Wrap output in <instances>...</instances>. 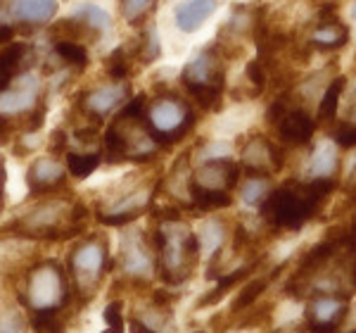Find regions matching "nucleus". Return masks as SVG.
Returning a JSON list of instances; mask_svg holds the SVG:
<instances>
[{
	"instance_id": "9b49d317",
	"label": "nucleus",
	"mask_w": 356,
	"mask_h": 333,
	"mask_svg": "<svg viewBox=\"0 0 356 333\" xmlns=\"http://www.w3.org/2000/svg\"><path fill=\"white\" fill-rule=\"evenodd\" d=\"M67 179V171L60 162L50 157L36 160L26 171V183L31 188V195H43V193H53L57 186H62Z\"/></svg>"
},
{
	"instance_id": "ddd939ff",
	"label": "nucleus",
	"mask_w": 356,
	"mask_h": 333,
	"mask_svg": "<svg viewBox=\"0 0 356 333\" xmlns=\"http://www.w3.org/2000/svg\"><path fill=\"white\" fill-rule=\"evenodd\" d=\"M223 72L219 67V57L214 55V48L204 50L200 57H195L191 65L183 70V84H211L223 86Z\"/></svg>"
},
{
	"instance_id": "7c9ffc66",
	"label": "nucleus",
	"mask_w": 356,
	"mask_h": 333,
	"mask_svg": "<svg viewBox=\"0 0 356 333\" xmlns=\"http://www.w3.org/2000/svg\"><path fill=\"white\" fill-rule=\"evenodd\" d=\"M268 193H271V188H268V176H247V181L243 186V200L247 205H261Z\"/></svg>"
},
{
	"instance_id": "e433bc0d",
	"label": "nucleus",
	"mask_w": 356,
	"mask_h": 333,
	"mask_svg": "<svg viewBox=\"0 0 356 333\" xmlns=\"http://www.w3.org/2000/svg\"><path fill=\"white\" fill-rule=\"evenodd\" d=\"M105 324L110 326L107 333H124V317H122V302H110L105 307Z\"/></svg>"
},
{
	"instance_id": "f03ea898",
	"label": "nucleus",
	"mask_w": 356,
	"mask_h": 333,
	"mask_svg": "<svg viewBox=\"0 0 356 333\" xmlns=\"http://www.w3.org/2000/svg\"><path fill=\"white\" fill-rule=\"evenodd\" d=\"M154 243L162 255V279L164 284L178 286L193 274V264L200 255L197 236L183 229L178 222H166L154 233Z\"/></svg>"
},
{
	"instance_id": "f257e3e1",
	"label": "nucleus",
	"mask_w": 356,
	"mask_h": 333,
	"mask_svg": "<svg viewBox=\"0 0 356 333\" xmlns=\"http://www.w3.org/2000/svg\"><path fill=\"white\" fill-rule=\"evenodd\" d=\"M335 191L332 179H314L309 183L288 181L283 188H275L261 203V215L273 229L297 231L316 215L318 205Z\"/></svg>"
},
{
	"instance_id": "f704fd0d",
	"label": "nucleus",
	"mask_w": 356,
	"mask_h": 333,
	"mask_svg": "<svg viewBox=\"0 0 356 333\" xmlns=\"http://www.w3.org/2000/svg\"><path fill=\"white\" fill-rule=\"evenodd\" d=\"M0 333H26V319L19 309H8L0 317Z\"/></svg>"
},
{
	"instance_id": "bb28decb",
	"label": "nucleus",
	"mask_w": 356,
	"mask_h": 333,
	"mask_svg": "<svg viewBox=\"0 0 356 333\" xmlns=\"http://www.w3.org/2000/svg\"><path fill=\"white\" fill-rule=\"evenodd\" d=\"M335 166H337V153H335V148L332 146H323V148H318V150L314 153V157H312V174L316 176V179H328V176L335 171Z\"/></svg>"
},
{
	"instance_id": "412c9836",
	"label": "nucleus",
	"mask_w": 356,
	"mask_h": 333,
	"mask_svg": "<svg viewBox=\"0 0 356 333\" xmlns=\"http://www.w3.org/2000/svg\"><path fill=\"white\" fill-rule=\"evenodd\" d=\"M29 53L26 43H10L0 50V79H8L13 82L15 72L19 70V65L24 62V57Z\"/></svg>"
},
{
	"instance_id": "423d86ee",
	"label": "nucleus",
	"mask_w": 356,
	"mask_h": 333,
	"mask_svg": "<svg viewBox=\"0 0 356 333\" xmlns=\"http://www.w3.org/2000/svg\"><path fill=\"white\" fill-rule=\"evenodd\" d=\"M112 267H114V260H110L102 240H88V243L79 245V248L72 252L74 284L83 293H93L95 284L102 279V274Z\"/></svg>"
},
{
	"instance_id": "58836bf2",
	"label": "nucleus",
	"mask_w": 356,
	"mask_h": 333,
	"mask_svg": "<svg viewBox=\"0 0 356 333\" xmlns=\"http://www.w3.org/2000/svg\"><path fill=\"white\" fill-rule=\"evenodd\" d=\"M145 48H143V60L145 62H152V60H157V55H159V41H157V31H154V26L147 29V33H145Z\"/></svg>"
},
{
	"instance_id": "79ce46f5",
	"label": "nucleus",
	"mask_w": 356,
	"mask_h": 333,
	"mask_svg": "<svg viewBox=\"0 0 356 333\" xmlns=\"http://www.w3.org/2000/svg\"><path fill=\"white\" fill-rule=\"evenodd\" d=\"M5 181H8V171H5V162L0 160V208H3V198H5Z\"/></svg>"
},
{
	"instance_id": "37998d69",
	"label": "nucleus",
	"mask_w": 356,
	"mask_h": 333,
	"mask_svg": "<svg viewBox=\"0 0 356 333\" xmlns=\"http://www.w3.org/2000/svg\"><path fill=\"white\" fill-rule=\"evenodd\" d=\"M131 333H157V331H152L150 326H145L143 321L134 319V321H131Z\"/></svg>"
},
{
	"instance_id": "a211bd4d",
	"label": "nucleus",
	"mask_w": 356,
	"mask_h": 333,
	"mask_svg": "<svg viewBox=\"0 0 356 333\" xmlns=\"http://www.w3.org/2000/svg\"><path fill=\"white\" fill-rule=\"evenodd\" d=\"M36 105V93L33 91H0V117L26 112Z\"/></svg>"
},
{
	"instance_id": "0eeeda50",
	"label": "nucleus",
	"mask_w": 356,
	"mask_h": 333,
	"mask_svg": "<svg viewBox=\"0 0 356 333\" xmlns=\"http://www.w3.org/2000/svg\"><path fill=\"white\" fill-rule=\"evenodd\" d=\"M268 122L275 126L280 141L290 143V146H304V143L312 141L316 131V122L312 119V114L307 110H300V107L292 110L280 100L268 107Z\"/></svg>"
},
{
	"instance_id": "393cba45",
	"label": "nucleus",
	"mask_w": 356,
	"mask_h": 333,
	"mask_svg": "<svg viewBox=\"0 0 356 333\" xmlns=\"http://www.w3.org/2000/svg\"><path fill=\"white\" fill-rule=\"evenodd\" d=\"M252 272H254V267H240L238 272H231V274H226V277H221V279H219V286H216V288L211 291L209 295H204L202 300L197 302V307H207V305H211V302L221 300L223 293H228L235 284H240L243 279L250 277Z\"/></svg>"
},
{
	"instance_id": "a878e982",
	"label": "nucleus",
	"mask_w": 356,
	"mask_h": 333,
	"mask_svg": "<svg viewBox=\"0 0 356 333\" xmlns=\"http://www.w3.org/2000/svg\"><path fill=\"white\" fill-rule=\"evenodd\" d=\"M344 84H347V79H344V77H337L335 82H332V84L328 86L325 95L321 98L318 117L323 119V122H330V119L335 117L337 105H340V95H342V91H344Z\"/></svg>"
},
{
	"instance_id": "20e7f679",
	"label": "nucleus",
	"mask_w": 356,
	"mask_h": 333,
	"mask_svg": "<svg viewBox=\"0 0 356 333\" xmlns=\"http://www.w3.org/2000/svg\"><path fill=\"white\" fill-rule=\"evenodd\" d=\"M26 300L31 309H62L69 302V286L57 262H43L26 277Z\"/></svg>"
},
{
	"instance_id": "c85d7f7f",
	"label": "nucleus",
	"mask_w": 356,
	"mask_h": 333,
	"mask_svg": "<svg viewBox=\"0 0 356 333\" xmlns=\"http://www.w3.org/2000/svg\"><path fill=\"white\" fill-rule=\"evenodd\" d=\"M55 53L67 62V65H74L76 70H83L88 65V53H86L83 45H79L76 41H55Z\"/></svg>"
},
{
	"instance_id": "f8f14e48",
	"label": "nucleus",
	"mask_w": 356,
	"mask_h": 333,
	"mask_svg": "<svg viewBox=\"0 0 356 333\" xmlns=\"http://www.w3.org/2000/svg\"><path fill=\"white\" fill-rule=\"evenodd\" d=\"M129 86L122 84H110V86H97L90 93H83L81 102L90 114H95V119H102L105 114H110L114 107H119L129 98Z\"/></svg>"
},
{
	"instance_id": "b1692460",
	"label": "nucleus",
	"mask_w": 356,
	"mask_h": 333,
	"mask_svg": "<svg viewBox=\"0 0 356 333\" xmlns=\"http://www.w3.org/2000/svg\"><path fill=\"white\" fill-rule=\"evenodd\" d=\"M102 155L100 153H69L67 155V169L72 171L76 179H86L97 169Z\"/></svg>"
},
{
	"instance_id": "473e14b6",
	"label": "nucleus",
	"mask_w": 356,
	"mask_h": 333,
	"mask_svg": "<svg viewBox=\"0 0 356 333\" xmlns=\"http://www.w3.org/2000/svg\"><path fill=\"white\" fill-rule=\"evenodd\" d=\"M266 286H268L266 279H257V281H252V284H247L243 288V293L233 300V312H243V309L252 307V302H254L257 297L266 291Z\"/></svg>"
},
{
	"instance_id": "aec40b11",
	"label": "nucleus",
	"mask_w": 356,
	"mask_h": 333,
	"mask_svg": "<svg viewBox=\"0 0 356 333\" xmlns=\"http://www.w3.org/2000/svg\"><path fill=\"white\" fill-rule=\"evenodd\" d=\"M337 245H342V238L340 240H323V243H318L314 250H309L307 257H304V262L300 264V269H297V279H304L312 272H316V269H318L321 264L337 250Z\"/></svg>"
},
{
	"instance_id": "5701e85b",
	"label": "nucleus",
	"mask_w": 356,
	"mask_h": 333,
	"mask_svg": "<svg viewBox=\"0 0 356 333\" xmlns=\"http://www.w3.org/2000/svg\"><path fill=\"white\" fill-rule=\"evenodd\" d=\"M105 153H107V162L110 164H122L129 160L126 155V136L119 129V124H112L105 134Z\"/></svg>"
},
{
	"instance_id": "2f4dec72",
	"label": "nucleus",
	"mask_w": 356,
	"mask_h": 333,
	"mask_svg": "<svg viewBox=\"0 0 356 333\" xmlns=\"http://www.w3.org/2000/svg\"><path fill=\"white\" fill-rule=\"evenodd\" d=\"M105 70H107V74H110L112 82H124V79H129L131 62H129V57H126V48H117L107 55Z\"/></svg>"
},
{
	"instance_id": "4be33fe9",
	"label": "nucleus",
	"mask_w": 356,
	"mask_h": 333,
	"mask_svg": "<svg viewBox=\"0 0 356 333\" xmlns=\"http://www.w3.org/2000/svg\"><path fill=\"white\" fill-rule=\"evenodd\" d=\"M188 88V93L200 107L204 110H214L219 107L221 95H223V86H211V84H183Z\"/></svg>"
},
{
	"instance_id": "9d476101",
	"label": "nucleus",
	"mask_w": 356,
	"mask_h": 333,
	"mask_svg": "<svg viewBox=\"0 0 356 333\" xmlns=\"http://www.w3.org/2000/svg\"><path fill=\"white\" fill-rule=\"evenodd\" d=\"M240 176V166L231 160H209L197 169L193 176V183L202 188H216V191H231Z\"/></svg>"
},
{
	"instance_id": "6e6552de",
	"label": "nucleus",
	"mask_w": 356,
	"mask_h": 333,
	"mask_svg": "<svg viewBox=\"0 0 356 333\" xmlns=\"http://www.w3.org/2000/svg\"><path fill=\"white\" fill-rule=\"evenodd\" d=\"M347 300L330 295H321L307 309V324L314 333H337L340 321L347 314Z\"/></svg>"
},
{
	"instance_id": "72a5a7b5",
	"label": "nucleus",
	"mask_w": 356,
	"mask_h": 333,
	"mask_svg": "<svg viewBox=\"0 0 356 333\" xmlns=\"http://www.w3.org/2000/svg\"><path fill=\"white\" fill-rule=\"evenodd\" d=\"M145 112H147V98L145 95H136V98H131V102H126V107L122 112L117 114V119L114 122H140L143 117H145Z\"/></svg>"
},
{
	"instance_id": "cd10ccee",
	"label": "nucleus",
	"mask_w": 356,
	"mask_h": 333,
	"mask_svg": "<svg viewBox=\"0 0 356 333\" xmlns=\"http://www.w3.org/2000/svg\"><path fill=\"white\" fill-rule=\"evenodd\" d=\"M29 324L36 333H62L65 329L62 319L57 317V309H33Z\"/></svg>"
},
{
	"instance_id": "c756f323",
	"label": "nucleus",
	"mask_w": 356,
	"mask_h": 333,
	"mask_svg": "<svg viewBox=\"0 0 356 333\" xmlns=\"http://www.w3.org/2000/svg\"><path fill=\"white\" fill-rule=\"evenodd\" d=\"M223 240H226V231H223V224L221 222H207L204 229H202V236L197 238L200 248H204L209 255H214V252L221 250Z\"/></svg>"
},
{
	"instance_id": "2eb2a0df",
	"label": "nucleus",
	"mask_w": 356,
	"mask_h": 333,
	"mask_svg": "<svg viewBox=\"0 0 356 333\" xmlns=\"http://www.w3.org/2000/svg\"><path fill=\"white\" fill-rule=\"evenodd\" d=\"M57 13L55 0H10V15L22 24H45Z\"/></svg>"
},
{
	"instance_id": "dca6fc26",
	"label": "nucleus",
	"mask_w": 356,
	"mask_h": 333,
	"mask_svg": "<svg viewBox=\"0 0 356 333\" xmlns=\"http://www.w3.org/2000/svg\"><path fill=\"white\" fill-rule=\"evenodd\" d=\"M124 267L129 274L134 277H143V274H150L152 269V260L150 252H147L145 243H143V233L134 231L129 236H124Z\"/></svg>"
},
{
	"instance_id": "c9c22d12",
	"label": "nucleus",
	"mask_w": 356,
	"mask_h": 333,
	"mask_svg": "<svg viewBox=\"0 0 356 333\" xmlns=\"http://www.w3.org/2000/svg\"><path fill=\"white\" fill-rule=\"evenodd\" d=\"M152 0H122V13L131 24H138L143 20V15L147 13Z\"/></svg>"
},
{
	"instance_id": "6ab92c4d",
	"label": "nucleus",
	"mask_w": 356,
	"mask_h": 333,
	"mask_svg": "<svg viewBox=\"0 0 356 333\" xmlns=\"http://www.w3.org/2000/svg\"><path fill=\"white\" fill-rule=\"evenodd\" d=\"M74 20H79V22H83L86 26H90L95 33H102V31H107L112 24V17L107 10H102L100 5H93V3H83V5H79L76 10L72 13Z\"/></svg>"
},
{
	"instance_id": "f3484780",
	"label": "nucleus",
	"mask_w": 356,
	"mask_h": 333,
	"mask_svg": "<svg viewBox=\"0 0 356 333\" xmlns=\"http://www.w3.org/2000/svg\"><path fill=\"white\" fill-rule=\"evenodd\" d=\"M191 200L193 208L200 212H214V210H223L231 208L233 198L228 191H216V188H202L197 183L191 181Z\"/></svg>"
},
{
	"instance_id": "7ed1b4c3",
	"label": "nucleus",
	"mask_w": 356,
	"mask_h": 333,
	"mask_svg": "<svg viewBox=\"0 0 356 333\" xmlns=\"http://www.w3.org/2000/svg\"><path fill=\"white\" fill-rule=\"evenodd\" d=\"M145 117L147 136L157 146H174L181 139H186L188 131L195 126V114L188 107V102L178 100L174 95L154 100L150 110L145 112Z\"/></svg>"
},
{
	"instance_id": "ea45409f",
	"label": "nucleus",
	"mask_w": 356,
	"mask_h": 333,
	"mask_svg": "<svg viewBox=\"0 0 356 333\" xmlns=\"http://www.w3.org/2000/svg\"><path fill=\"white\" fill-rule=\"evenodd\" d=\"M247 77H250V82L257 86V91L264 88V84H266V77H264V62L252 60L250 65H247Z\"/></svg>"
},
{
	"instance_id": "39448f33",
	"label": "nucleus",
	"mask_w": 356,
	"mask_h": 333,
	"mask_svg": "<svg viewBox=\"0 0 356 333\" xmlns=\"http://www.w3.org/2000/svg\"><path fill=\"white\" fill-rule=\"evenodd\" d=\"M69 205L65 200H53V203H43L38 208H33L26 217L10 224V231L19 233L24 238H69L74 233V229H65V217H67Z\"/></svg>"
},
{
	"instance_id": "4c0bfd02",
	"label": "nucleus",
	"mask_w": 356,
	"mask_h": 333,
	"mask_svg": "<svg viewBox=\"0 0 356 333\" xmlns=\"http://www.w3.org/2000/svg\"><path fill=\"white\" fill-rule=\"evenodd\" d=\"M332 141L337 143L340 148H354L356 146V129L352 124H340L335 131H332Z\"/></svg>"
},
{
	"instance_id": "4468645a",
	"label": "nucleus",
	"mask_w": 356,
	"mask_h": 333,
	"mask_svg": "<svg viewBox=\"0 0 356 333\" xmlns=\"http://www.w3.org/2000/svg\"><path fill=\"white\" fill-rule=\"evenodd\" d=\"M219 8L216 0H183L176 8V26L183 33H193L207 22V17H211Z\"/></svg>"
},
{
	"instance_id": "1a4fd4ad",
	"label": "nucleus",
	"mask_w": 356,
	"mask_h": 333,
	"mask_svg": "<svg viewBox=\"0 0 356 333\" xmlns=\"http://www.w3.org/2000/svg\"><path fill=\"white\" fill-rule=\"evenodd\" d=\"M347 38H349L347 26L335 17V3H325L323 8H321L318 29L314 31L312 43L321 50H335V48H342V45L347 43Z\"/></svg>"
},
{
	"instance_id": "a19ab883",
	"label": "nucleus",
	"mask_w": 356,
	"mask_h": 333,
	"mask_svg": "<svg viewBox=\"0 0 356 333\" xmlns=\"http://www.w3.org/2000/svg\"><path fill=\"white\" fill-rule=\"evenodd\" d=\"M53 150H62L65 148V143H67V136H65V131H55L53 134Z\"/></svg>"
}]
</instances>
